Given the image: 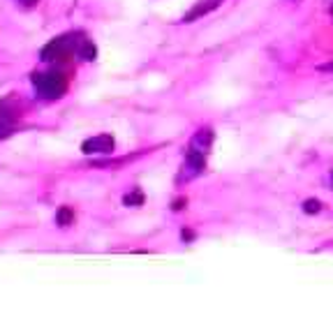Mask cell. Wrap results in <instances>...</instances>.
I'll return each instance as SVG.
<instances>
[{"instance_id":"cell-11","label":"cell","mask_w":333,"mask_h":312,"mask_svg":"<svg viewBox=\"0 0 333 312\" xmlns=\"http://www.w3.org/2000/svg\"><path fill=\"white\" fill-rule=\"evenodd\" d=\"M183 204H185V199H176V201H173V211H180Z\"/></svg>"},{"instance_id":"cell-10","label":"cell","mask_w":333,"mask_h":312,"mask_svg":"<svg viewBox=\"0 0 333 312\" xmlns=\"http://www.w3.org/2000/svg\"><path fill=\"white\" fill-rule=\"evenodd\" d=\"M9 134H12V127H9V125H5V123H0V141H2V139H7Z\"/></svg>"},{"instance_id":"cell-13","label":"cell","mask_w":333,"mask_h":312,"mask_svg":"<svg viewBox=\"0 0 333 312\" xmlns=\"http://www.w3.org/2000/svg\"><path fill=\"white\" fill-rule=\"evenodd\" d=\"M322 70H327V72H333V63H327V65H322Z\"/></svg>"},{"instance_id":"cell-8","label":"cell","mask_w":333,"mask_h":312,"mask_svg":"<svg viewBox=\"0 0 333 312\" xmlns=\"http://www.w3.org/2000/svg\"><path fill=\"white\" fill-rule=\"evenodd\" d=\"M213 7H215V2H213V0H208V5H199V7H194L192 12H190V14H187V16H185V21H192V19H197L199 14H206L208 9H213Z\"/></svg>"},{"instance_id":"cell-3","label":"cell","mask_w":333,"mask_h":312,"mask_svg":"<svg viewBox=\"0 0 333 312\" xmlns=\"http://www.w3.org/2000/svg\"><path fill=\"white\" fill-rule=\"evenodd\" d=\"M113 137L111 134H97V137H93V139H86L83 141V146H81V151L86 155H93V153H113Z\"/></svg>"},{"instance_id":"cell-14","label":"cell","mask_w":333,"mask_h":312,"mask_svg":"<svg viewBox=\"0 0 333 312\" xmlns=\"http://www.w3.org/2000/svg\"><path fill=\"white\" fill-rule=\"evenodd\" d=\"M19 2H23V5H35L37 0H19Z\"/></svg>"},{"instance_id":"cell-4","label":"cell","mask_w":333,"mask_h":312,"mask_svg":"<svg viewBox=\"0 0 333 312\" xmlns=\"http://www.w3.org/2000/svg\"><path fill=\"white\" fill-rule=\"evenodd\" d=\"M211 141H213V132H211V130H201V132L192 139V148H197V151H201V153H206L208 146H211Z\"/></svg>"},{"instance_id":"cell-7","label":"cell","mask_w":333,"mask_h":312,"mask_svg":"<svg viewBox=\"0 0 333 312\" xmlns=\"http://www.w3.org/2000/svg\"><path fill=\"white\" fill-rule=\"evenodd\" d=\"M123 204H125V206H141V204H144V194H141V190H134V192L125 194V197H123Z\"/></svg>"},{"instance_id":"cell-6","label":"cell","mask_w":333,"mask_h":312,"mask_svg":"<svg viewBox=\"0 0 333 312\" xmlns=\"http://www.w3.org/2000/svg\"><path fill=\"white\" fill-rule=\"evenodd\" d=\"M56 225L60 227H70L74 225V211L70 206H60L58 213H56Z\"/></svg>"},{"instance_id":"cell-1","label":"cell","mask_w":333,"mask_h":312,"mask_svg":"<svg viewBox=\"0 0 333 312\" xmlns=\"http://www.w3.org/2000/svg\"><path fill=\"white\" fill-rule=\"evenodd\" d=\"M33 86L35 93L44 97V100H58L67 90V79L60 72H42L33 74Z\"/></svg>"},{"instance_id":"cell-9","label":"cell","mask_w":333,"mask_h":312,"mask_svg":"<svg viewBox=\"0 0 333 312\" xmlns=\"http://www.w3.org/2000/svg\"><path fill=\"white\" fill-rule=\"evenodd\" d=\"M303 211L310 213V215H313V213H320L322 211V204L317 199H308L306 204H303Z\"/></svg>"},{"instance_id":"cell-12","label":"cell","mask_w":333,"mask_h":312,"mask_svg":"<svg viewBox=\"0 0 333 312\" xmlns=\"http://www.w3.org/2000/svg\"><path fill=\"white\" fill-rule=\"evenodd\" d=\"M180 236H183V240H192V238H194V234H192V232H183Z\"/></svg>"},{"instance_id":"cell-15","label":"cell","mask_w":333,"mask_h":312,"mask_svg":"<svg viewBox=\"0 0 333 312\" xmlns=\"http://www.w3.org/2000/svg\"><path fill=\"white\" fill-rule=\"evenodd\" d=\"M331 178H333V171H331Z\"/></svg>"},{"instance_id":"cell-2","label":"cell","mask_w":333,"mask_h":312,"mask_svg":"<svg viewBox=\"0 0 333 312\" xmlns=\"http://www.w3.org/2000/svg\"><path fill=\"white\" fill-rule=\"evenodd\" d=\"M81 40L79 42H72V37H58V40L49 42L47 47L42 49V60L44 63H51V60H67V56L70 53H74L77 49H79Z\"/></svg>"},{"instance_id":"cell-5","label":"cell","mask_w":333,"mask_h":312,"mask_svg":"<svg viewBox=\"0 0 333 312\" xmlns=\"http://www.w3.org/2000/svg\"><path fill=\"white\" fill-rule=\"evenodd\" d=\"M77 56H79L81 60H95V56H97V49H95V44L90 40H81L79 49H77Z\"/></svg>"}]
</instances>
